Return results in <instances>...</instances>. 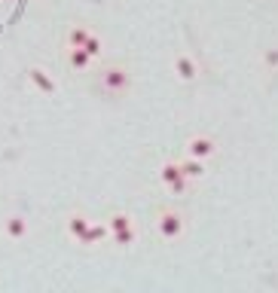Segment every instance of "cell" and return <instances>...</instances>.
<instances>
[{"instance_id":"obj_2","label":"cell","mask_w":278,"mask_h":293,"mask_svg":"<svg viewBox=\"0 0 278 293\" xmlns=\"http://www.w3.org/2000/svg\"><path fill=\"white\" fill-rule=\"evenodd\" d=\"M10 232H13V235H22V232H25V223H22L19 217H13V223H10Z\"/></svg>"},{"instance_id":"obj_1","label":"cell","mask_w":278,"mask_h":293,"mask_svg":"<svg viewBox=\"0 0 278 293\" xmlns=\"http://www.w3.org/2000/svg\"><path fill=\"white\" fill-rule=\"evenodd\" d=\"M31 77H34V83H37L40 89H43V92H52V89H55V83H52V80L46 77L43 70H31Z\"/></svg>"}]
</instances>
